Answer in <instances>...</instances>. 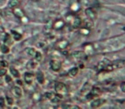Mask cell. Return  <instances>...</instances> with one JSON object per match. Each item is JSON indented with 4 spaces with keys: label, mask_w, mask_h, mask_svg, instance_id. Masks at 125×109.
<instances>
[{
    "label": "cell",
    "mask_w": 125,
    "mask_h": 109,
    "mask_svg": "<svg viewBox=\"0 0 125 109\" xmlns=\"http://www.w3.org/2000/svg\"><path fill=\"white\" fill-rule=\"evenodd\" d=\"M54 89H55V92H56L57 94L61 95L62 97L67 93V87L66 86V85L61 83V82H57L54 86Z\"/></svg>",
    "instance_id": "6da1fadb"
},
{
    "label": "cell",
    "mask_w": 125,
    "mask_h": 109,
    "mask_svg": "<svg viewBox=\"0 0 125 109\" xmlns=\"http://www.w3.org/2000/svg\"><path fill=\"white\" fill-rule=\"evenodd\" d=\"M24 82L27 85H31L34 80V74L31 72H25L24 73Z\"/></svg>",
    "instance_id": "7a4b0ae2"
},
{
    "label": "cell",
    "mask_w": 125,
    "mask_h": 109,
    "mask_svg": "<svg viewBox=\"0 0 125 109\" xmlns=\"http://www.w3.org/2000/svg\"><path fill=\"white\" fill-rule=\"evenodd\" d=\"M50 68L53 72H59L61 68V62L56 59H52L50 61Z\"/></svg>",
    "instance_id": "3957f363"
},
{
    "label": "cell",
    "mask_w": 125,
    "mask_h": 109,
    "mask_svg": "<svg viewBox=\"0 0 125 109\" xmlns=\"http://www.w3.org/2000/svg\"><path fill=\"white\" fill-rule=\"evenodd\" d=\"M11 92H12V94L14 95L15 97H17L18 99H20L23 95V90H22V88L21 86H14L12 88H11Z\"/></svg>",
    "instance_id": "277c9868"
},
{
    "label": "cell",
    "mask_w": 125,
    "mask_h": 109,
    "mask_svg": "<svg viewBox=\"0 0 125 109\" xmlns=\"http://www.w3.org/2000/svg\"><path fill=\"white\" fill-rule=\"evenodd\" d=\"M12 14L14 15L15 17L17 18L20 19L22 17H24L25 16V11L22 10V9L20 8L19 6L18 7H14V8H12Z\"/></svg>",
    "instance_id": "5b68a950"
},
{
    "label": "cell",
    "mask_w": 125,
    "mask_h": 109,
    "mask_svg": "<svg viewBox=\"0 0 125 109\" xmlns=\"http://www.w3.org/2000/svg\"><path fill=\"white\" fill-rule=\"evenodd\" d=\"M35 78L39 84L42 85L45 83V75H44V73H43L41 70H38L37 73H36Z\"/></svg>",
    "instance_id": "8992f818"
},
{
    "label": "cell",
    "mask_w": 125,
    "mask_h": 109,
    "mask_svg": "<svg viewBox=\"0 0 125 109\" xmlns=\"http://www.w3.org/2000/svg\"><path fill=\"white\" fill-rule=\"evenodd\" d=\"M65 26V21L62 19H57L56 21L52 24V28L56 31H60V30L63 29Z\"/></svg>",
    "instance_id": "52a82bcc"
},
{
    "label": "cell",
    "mask_w": 125,
    "mask_h": 109,
    "mask_svg": "<svg viewBox=\"0 0 125 109\" xmlns=\"http://www.w3.org/2000/svg\"><path fill=\"white\" fill-rule=\"evenodd\" d=\"M13 41H14V40H13L11 35H10V34H9V33H5V32H4V38H3V42H4V44L10 46L11 45L13 44Z\"/></svg>",
    "instance_id": "ba28073f"
},
{
    "label": "cell",
    "mask_w": 125,
    "mask_h": 109,
    "mask_svg": "<svg viewBox=\"0 0 125 109\" xmlns=\"http://www.w3.org/2000/svg\"><path fill=\"white\" fill-rule=\"evenodd\" d=\"M10 35H11L14 41H20L22 39V38H23V35L19 33V32H17V31H15V30H11L10 31Z\"/></svg>",
    "instance_id": "9c48e42d"
},
{
    "label": "cell",
    "mask_w": 125,
    "mask_h": 109,
    "mask_svg": "<svg viewBox=\"0 0 125 109\" xmlns=\"http://www.w3.org/2000/svg\"><path fill=\"white\" fill-rule=\"evenodd\" d=\"M10 75L12 76V77H14L15 79H19L20 78V73H19V71L17 69V68H15V67L13 66H10Z\"/></svg>",
    "instance_id": "30bf717a"
},
{
    "label": "cell",
    "mask_w": 125,
    "mask_h": 109,
    "mask_svg": "<svg viewBox=\"0 0 125 109\" xmlns=\"http://www.w3.org/2000/svg\"><path fill=\"white\" fill-rule=\"evenodd\" d=\"M81 25V20L79 17H74L73 18V20H72V26L75 29L79 28Z\"/></svg>",
    "instance_id": "8fae6325"
},
{
    "label": "cell",
    "mask_w": 125,
    "mask_h": 109,
    "mask_svg": "<svg viewBox=\"0 0 125 109\" xmlns=\"http://www.w3.org/2000/svg\"><path fill=\"white\" fill-rule=\"evenodd\" d=\"M68 45H69V43L67 40L63 39V40H61V41H59L58 44H57V46H58V48L61 49V50H65V49L68 46Z\"/></svg>",
    "instance_id": "7c38bea8"
},
{
    "label": "cell",
    "mask_w": 125,
    "mask_h": 109,
    "mask_svg": "<svg viewBox=\"0 0 125 109\" xmlns=\"http://www.w3.org/2000/svg\"><path fill=\"white\" fill-rule=\"evenodd\" d=\"M25 53L28 56L31 57V58H34V55L36 53V50L34 48H32V47H27V48L25 49Z\"/></svg>",
    "instance_id": "4fadbf2b"
},
{
    "label": "cell",
    "mask_w": 125,
    "mask_h": 109,
    "mask_svg": "<svg viewBox=\"0 0 125 109\" xmlns=\"http://www.w3.org/2000/svg\"><path fill=\"white\" fill-rule=\"evenodd\" d=\"M86 14H87V16H88L90 19H92V20L96 18L95 12H94V11H93V9H91V8H88L86 10Z\"/></svg>",
    "instance_id": "5bb4252c"
},
{
    "label": "cell",
    "mask_w": 125,
    "mask_h": 109,
    "mask_svg": "<svg viewBox=\"0 0 125 109\" xmlns=\"http://www.w3.org/2000/svg\"><path fill=\"white\" fill-rule=\"evenodd\" d=\"M38 65V62L34 59V60H30L28 61V63L26 64V68L27 69H35Z\"/></svg>",
    "instance_id": "9a60e30c"
},
{
    "label": "cell",
    "mask_w": 125,
    "mask_h": 109,
    "mask_svg": "<svg viewBox=\"0 0 125 109\" xmlns=\"http://www.w3.org/2000/svg\"><path fill=\"white\" fill-rule=\"evenodd\" d=\"M19 5H20V0H10L8 3V6L11 9L19 6Z\"/></svg>",
    "instance_id": "2e32d148"
},
{
    "label": "cell",
    "mask_w": 125,
    "mask_h": 109,
    "mask_svg": "<svg viewBox=\"0 0 125 109\" xmlns=\"http://www.w3.org/2000/svg\"><path fill=\"white\" fill-rule=\"evenodd\" d=\"M0 51H1V53H4V54H7V53H10V46L7 45L5 44H3L0 45Z\"/></svg>",
    "instance_id": "e0dca14e"
},
{
    "label": "cell",
    "mask_w": 125,
    "mask_h": 109,
    "mask_svg": "<svg viewBox=\"0 0 125 109\" xmlns=\"http://www.w3.org/2000/svg\"><path fill=\"white\" fill-rule=\"evenodd\" d=\"M52 21L51 20V19H49L47 22L46 23V25H45V31L46 32H49V31H51V29L52 28Z\"/></svg>",
    "instance_id": "ac0fdd59"
},
{
    "label": "cell",
    "mask_w": 125,
    "mask_h": 109,
    "mask_svg": "<svg viewBox=\"0 0 125 109\" xmlns=\"http://www.w3.org/2000/svg\"><path fill=\"white\" fill-rule=\"evenodd\" d=\"M4 99H5V103H6L9 107H10V106H12L13 104H14V100H13V98H11L10 96L6 95Z\"/></svg>",
    "instance_id": "d6986e66"
},
{
    "label": "cell",
    "mask_w": 125,
    "mask_h": 109,
    "mask_svg": "<svg viewBox=\"0 0 125 109\" xmlns=\"http://www.w3.org/2000/svg\"><path fill=\"white\" fill-rule=\"evenodd\" d=\"M78 72H79V69H78V67H73L72 68L70 71L68 72V74L72 77H74L78 74Z\"/></svg>",
    "instance_id": "ffe728a7"
},
{
    "label": "cell",
    "mask_w": 125,
    "mask_h": 109,
    "mask_svg": "<svg viewBox=\"0 0 125 109\" xmlns=\"http://www.w3.org/2000/svg\"><path fill=\"white\" fill-rule=\"evenodd\" d=\"M42 58H43V55L40 52H37L36 51V53L34 55V59H35L37 62H40L42 60Z\"/></svg>",
    "instance_id": "44dd1931"
},
{
    "label": "cell",
    "mask_w": 125,
    "mask_h": 109,
    "mask_svg": "<svg viewBox=\"0 0 125 109\" xmlns=\"http://www.w3.org/2000/svg\"><path fill=\"white\" fill-rule=\"evenodd\" d=\"M103 101H105V100H96L93 101L91 104L92 107H98L99 106L102 105V102H103Z\"/></svg>",
    "instance_id": "7402d4cb"
},
{
    "label": "cell",
    "mask_w": 125,
    "mask_h": 109,
    "mask_svg": "<svg viewBox=\"0 0 125 109\" xmlns=\"http://www.w3.org/2000/svg\"><path fill=\"white\" fill-rule=\"evenodd\" d=\"M54 93H52V92H45V94H44V97L46 99H47V100H51L52 98L54 97Z\"/></svg>",
    "instance_id": "603a6c76"
},
{
    "label": "cell",
    "mask_w": 125,
    "mask_h": 109,
    "mask_svg": "<svg viewBox=\"0 0 125 109\" xmlns=\"http://www.w3.org/2000/svg\"><path fill=\"white\" fill-rule=\"evenodd\" d=\"M4 77V81L6 82L7 84H10V83L12 82V77H11V75H9V74L6 73Z\"/></svg>",
    "instance_id": "cb8c5ba5"
},
{
    "label": "cell",
    "mask_w": 125,
    "mask_h": 109,
    "mask_svg": "<svg viewBox=\"0 0 125 109\" xmlns=\"http://www.w3.org/2000/svg\"><path fill=\"white\" fill-rule=\"evenodd\" d=\"M40 98H41V96H40V92H34L33 94H32V99H33L34 100L39 101L40 100Z\"/></svg>",
    "instance_id": "d4e9b609"
},
{
    "label": "cell",
    "mask_w": 125,
    "mask_h": 109,
    "mask_svg": "<svg viewBox=\"0 0 125 109\" xmlns=\"http://www.w3.org/2000/svg\"><path fill=\"white\" fill-rule=\"evenodd\" d=\"M5 99L4 97H0V108H4L5 107Z\"/></svg>",
    "instance_id": "484cf974"
},
{
    "label": "cell",
    "mask_w": 125,
    "mask_h": 109,
    "mask_svg": "<svg viewBox=\"0 0 125 109\" xmlns=\"http://www.w3.org/2000/svg\"><path fill=\"white\" fill-rule=\"evenodd\" d=\"M7 73V69L5 67L4 68H0V77H4Z\"/></svg>",
    "instance_id": "4316f807"
},
{
    "label": "cell",
    "mask_w": 125,
    "mask_h": 109,
    "mask_svg": "<svg viewBox=\"0 0 125 109\" xmlns=\"http://www.w3.org/2000/svg\"><path fill=\"white\" fill-rule=\"evenodd\" d=\"M20 20H21V22H22V23H24V24H26V23H28V22H29V18H28L25 15L24 16V17L21 18Z\"/></svg>",
    "instance_id": "83f0119b"
},
{
    "label": "cell",
    "mask_w": 125,
    "mask_h": 109,
    "mask_svg": "<svg viewBox=\"0 0 125 109\" xmlns=\"http://www.w3.org/2000/svg\"><path fill=\"white\" fill-rule=\"evenodd\" d=\"M7 66V63L4 60H0V68H4Z\"/></svg>",
    "instance_id": "f1b7e54d"
},
{
    "label": "cell",
    "mask_w": 125,
    "mask_h": 109,
    "mask_svg": "<svg viewBox=\"0 0 125 109\" xmlns=\"http://www.w3.org/2000/svg\"><path fill=\"white\" fill-rule=\"evenodd\" d=\"M16 82H17V85H18V86H23V82L21 81L20 80H17V81H16Z\"/></svg>",
    "instance_id": "f546056e"
},
{
    "label": "cell",
    "mask_w": 125,
    "mask_h": 109,
    "mask_svg": "<svg viewBox=\"0 0 125 109\" xmlns=\"http://www.w3.org/2000/svg\"><path fill=\"white\" fill-rule=\"evenodd\" d=\"M31 1H33V2H38V1H40V0H31Z\"/></svg>",
    "instance_id": "4dcf8cb0"
},
{
    "label": "cell",
    "mask_w": 125,
    "mask_h": 109,
    "mask_svg": "<svg viewBox=\"0 0 125 109\" xmlns=\"http://www.w3.org/2000/svg\"><path fill=\"white\" fill-rule=\"evenodd\" d=\"M0 26H1V20H0Z\"/></svg>",
    "instance_id": "1f68e13d"
}]
</instances>
